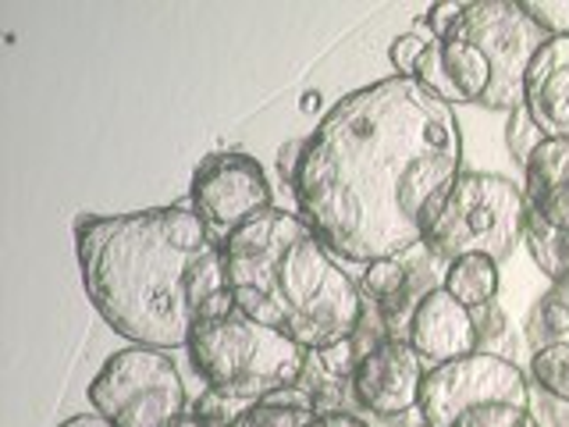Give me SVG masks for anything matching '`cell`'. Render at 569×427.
<instances>
[{
  "instance_id": "6da1fadb",
  "label": "cell",
  "mask_w": 569,
  "mask_h": 427,
  "mask_svg": "<svg viewBox=\"0 0 569 427\" xmlns=\"http://www.w3.org/2000/svg\"><path fill=\"white\" fill-rule=\"evenodd\" d=\"M462 175L456 107L406 76L342 97L302 139L299 218L338 260L402 257L427 239Z\"/></svg>"
},
{
  "instance_id": "7a4b0ae2",
  "label": "cell",
  "mask_w": 569,
  "mask_h": 427,
  "mask_svg": "<svg viewBox=\"0 0 569 427\" xmlns=\"http://www.w3.org/2000/svg\"><path fill=\"white\" fill-rule=\"evenodd\" d=\"M76 254L89 302L132 346L186 349L200 320L236 310L221 239L189 203L86 214Z\"/></svg>"
},
{
  "instance_id": "3957f363",
  "label": "cell",
  "mask_w": 569,
  "mask_h": 427,
  "mask_svg": "<svg viewBox=\"0 0 569 427\" xmlns=\"http://www.w3.org/2000/svg\"><path fill=\"white\" fill-rule=\"evenodd\" d=\"M236 307L257 325L320 352L363 325V296L325 239L289 210H263L221 242Z\"/></svg>"
},
{
  "instance_id": "277c9868",
  "label": "cell",
  "mask_w": 569,
  "mask_h": 427,
  "mask_svg": "<svg viewBox=\"0 0 569 427\" xmlns=\"http://www.w3.org/2000/svg\"><path fill=\"white\" fill-rule=\"evenodd\" d=\"M548 40L523 0H473L445 40H431L413 79L452 107L477 103L512 115L523 107L533 53Z\"/></svg>"
},
{
  "instance_id": "5b68a950",
  "label": "cell",
  "mask_w": 569,
  "mask_h": 427,
  "mask_svg": "<svg viewBox=\"0 0 569 427\" xmlns=\"http://www.w3.org/2000/svg\"><path fill=\"white\" fill-rule=\"evenodd\" d=\"M196 374L231 403H260L271 391L292 388L307 374L310 349L257 325L239 307L224 317L200 320L189 338Z\"/></svg>"
},
{
  "instance_id": "8992f818",
  "label": "cell",
  "mask_w": 569,
  "mask_h": 427,
  "mask_svg": "<svg viewBox=\"0 0 569 427\" xmlns=\"http://www.w3.org/2000/svg\"><path fill=\"white\" fill-rule=\"evenodd\" d=\"M527 196L506 175L462 171L449 192V200L438 210V218L427 231L423 246L445 264L459 257H491L502 264L523 242Z\"/></svg>"
},
{
  "instance_id": "52a82bcc",
  "label": "cell",
  "mask_w": 569,
  "mask_h": 427,
  "mask_svg": "<svg viewBox=\"0 0 569 427\" xmlns=\"http://www.w3.org/2000/svg\"><path fill=\"white\" fill-rule=\"evenodd\" d=\"M89 406L114 427H171L186 414V381L171 352L129 346L103 360L89 385Z\"/></svg>"
},
{
  "instance_id": "ba28073f",
  "label": "cell",
  "mask_w": 569,
  "mask_h": 427,
  "mask_svg": "<svg viewBox=\"0 0 569 427\" xmlns=\"http://www.w3.org/2000/svg\"><path fill=\"white\" fill-rule=\"evenodd\" d=\"M530 406L527 374L509 356L480 349L462 360L427 367L417 414L423 427H456L473 409L488 406Z\"/></svg>"
},
{
  "instance_id": "9c48e42d",
  "label": "cell",
  "mask_w": 569,
  "mask_h": 427,
  "mask_svg": "<svg viewBox=\"0 0 569 427\" xmlns=\"http://www.w3.org/2000/svg\"><path fill=\"white\" fill-rule=\"evenodd\" d=\"M189 207L207 221V228L221 242L236 236L242 225L271 210V182L257 157L228 150L210 153L192 171Z\"/></svg>"
},
{
  "instance_id": "30bf717a",
  "label": "cell",
  "mask_w": 569,
  "mask_h": 427,
  "mask_svg": "<svg viewBox=\"0 0 569 427\" xmlns=\"http://www.w3.org/2000/svg\"><path fill=\"white\" fill-rule=\"evenodd\" d=\"M423 374V360L413 352V346L402 342V338H385L378 349H370L360 360L352 391L370 414L402 417L420 403Z\"/></svg>"
},
{
  "instance_id": "8fae6325",
  "label": "cell",
  "mask_w": 569,
  "mask_h": 427,
  "mask_svg": "<svg viewBox=\"0 0 569 427\" xmlns=\"http://www.w3.org/2000/svg\"><path fill=\"white\" fill-rule=\"evenodd\" d=\"M406 342L423 364L441 367L480 352V331L473 325V310L438 285V289H427L409 310Z\"/></svg>"
},
{
  "instance_id": "7c38bea8",
  "label": "cell",
  "mask_w": 569,
  "mask_h": 427,
  "mask_svg": "<svg viewBox=\"0 0 569 427\" xmlns=\"http://www.w3.org/2000/svg\"><path fill=\"white\" fill-rule=\"evenodd\" d=\"M523 107L545 139H569V40H551L533 53L523 82Z\"/></svg>"
},
{
  "instance_id": "4fadbf2b",
  "label": "cell",
  "mask_w": 569,
  "mask_h": 427,
  "mask_svg": "<svg viewBox=\"0 0 569 427\" xmlns=\"http://www.w3.org/2000/svg\"><path fill=\"white\" fill-rule=\"evenodd\" d=\"M527 207L569 231V139H545L523 165Z\"/></svg>"
},
{
  "instance_id": "5bb4252c",
  "label": "cell",
  "mask_w": 569,
  "mask_h": 427,
  "mask_svg": "<svg viewBox=\"0 0 569 427\" xmlns=\"http://www.w3.org/2000/svg\"><path fill=\"white\" fill-rule=\"evenodd\" d=\"M441 289L470 310L488 307V302H495V296H498V264L480 254L459 257L452 264H445Z\"/></svg>"
},
{
  "instance_id": "9a60e30c",
  "label": "cell",
  "mask_w": 569,
  "mask_h": 427,
  "mask_svg": "<svg viewBox=\"0 0 569 427\" xmlns=\"http://www.w3.org/2000/svg\"><path fill=\"white\" fill-rule=\"evenodd\" d=\"M523 242L530 249L533 264H538L551 281L556 285L569 281V231L566 228H556L551 221H545L538 210L527 207Z\"/></svg>"
},
{
  "instance_id": "2e32d148",
  "label": "cell",
  "mask_w": 569,
  "mask_h": 427,
  "mask_svg": "<svg viewBox=\"0 0 569 427\" xmlns=\"http://www.w3.org/2000/svg\"><path fill=\"white\" fill-rule=\"evenodd\" d=\"M530 381L541 391H548L551 399L569 403V342H551L533 349L530 356Z\"/></svg>"
},
{
  "instance_id": "e0dca14e",
  "label": "cell",
  "mask_w": 569,
  "mask_h": 427,
  "mask_svg": "<svg viewBox=\"0 0 569 427\" xmlns=\"http://www.w3.org/2000/svg\"><path fill=\"white\" fill-rule=\"evenodd\" d=\"M360 289L370 292L378 302L399 299V292L406 289V267L399 264V257H391V260H373V264H367Z\"/></svg>"
},
{
  "instance_id": "ac0fdd59",
  "label": "cell",
  "mask_w": 569,
  "mask_h": 427,
  "mask_svg": "<svg viewBox=\"0 0 569 427\" xmlns=\"http://www.w3.org/2000/svg\"><path fill=\"white\" fill-rule=\"evenodd\" d=\"M541 142H545V136H541L538 125H533L530 111H527V107H516V111L509 115V125H506V147H509V153L520 160V165H527L530 153L538 150Z\"/></svg>"
},
{
  "instance_id": "d6986e66",
  "label": "cell",
  "mask_w": 569,
  "mask_h": 427,
  "mask_svg": "<svg viewBox=\"0 0 569 427\" xmlns=\"http://www.w3.org/2000/svg\"><path fill=\"white\" fill-rule=\"evenodd\" d=\"M533 317L541 320V346H551V342H562V335H569V302L559 296V292H548L541 296L538 310H533ZM533 331V335H538Z\"/></svg>"
},
{
  "instance_id": "ffe728a7",
  "label": "cell",
  "mask_w": 569,
  "mask_h": 427,
  "mask_svg": "<svg viewBox=\"0 0 569 427\" xmlns=\"http://www.w3.org/2000/svg\"><path fill=\"white\" fill-rule=\"evenodd\" d=\"M360 360H363V352H360V346H356V338H342V342H335V346L317 352L320 370L331 374V378H356Z\"/></svg>"
},
{
  "instance_id": "44dd1931",
  "label": "cell",
  "mask_w": 569,
  "mask_h": 427,
  "mask_svg": "<svg viewBox=\"0 0 569 427\" xmlns=\"http://www.w3.org/2000/svg\"><path fill=\"white\" fill-rule=\"evenodd\" d=\"M427 47H431V40H423L420 32H402V36H396V40H391L388 61L399 68V76L413 79L420 61H423V53H427Z\"/></svg>"
},
{
  "instance_id": "7402d4cb",
  "label": "cell",
  "mask_w": 569,
  "mask_h": 427,
  "mask_svg": "<svg viewBox=\"0 0 569 427\" xmlns=\"http://www.w3.org/2000/svg\"><path fill=\"white\" fill-rule=\"evenodd\" d=\"M523 8L548 36L569 40V0H523Z\"/></svg>"
},
{
  "instance_id": "603a6c76",
  "label": "cell",
  "mask_w": 569,
  "mask_h": 427,
  "mask_svg": "<svg viewBox=\"0 0 569 427\" xmlns=\"http://www.w3.org/2000/svg\"><path fill=\"white\" fill-rule=\"evenodd\" d=\"M462 11H467V4H459V0H438V4L427 8L423 26H427V32H431V40H445V36L459 26Z\"/></svg>"
},
{
  "instance_id": "cb8c5ba5",
  "label": "cell",
  "mask_w": 569,
  "mask_h": 427,
  "mask_svg": "<svg viewBox=\"0 0 569 427\" xmlns=\"http://www.w3.org/2000/svg\"><path fill=\"white\" fill-rule=\"evenodd\" d=\"M473 325L480 331V342H485V338H498L506 331V314L498 310V302H488V307L473 310Z\"/></svg>"
},
{
  "instance_id": "d4e9b609",
  "label": "cell",
  "mask_w": 569,
  "mask_h": 427,
  "mask_svg": "<svg viewBox=\"0 0 569 427\" xmlns=\"http://www.w3.org/2000/svg\"><path fill=\"white\" fill-rule=\"evenodd\" d=\"M299 157H302V139H292V142H284V147L278 150V171L284 182L292 186V178L299 171Z\"/></svg>"
},
{
  "instance_id": "484cf974",
  "label": "cell",
  "mask_w": 569,
  "mask_h": 427,
  "mask_svg": "<svg viewBox=\"0 0 569 427\" xmlns=\"http://www.w3.org/2000/svg\"><path fill=\"white\" fill-rule=\"evenodd\" d=\"M307 427H370V424L346 414V409H335V414H317Z\"/></svg>"
},
{
  "instance_id": "4316f807",
  "label": "cell",
  "mask_w": 569,
  "mask_h": 427,
  "mask_svg": "<svg viewBox=\"0 0 569 427\" xmlns=\"http://www.w3.org/2000/svg\"><path fill=\"white\" fill-rule=\"evenodd\" d=\"M58 427H114V424L107 417H100V414H76V417L61 420Z\"/></svg>"
},
{
  "instance_id": "83f0119b",
  "label": "cell",
  "mask_w": 569,
  "mask_h": 427,
  "mask_svg": "<svg viewBox=\"0 0 569 427\" xmlns=\"http://www.w3.org/2000/svg\"><path fill=\"white\" fill-rule=\"evenodd\" d=\"M171 427H228V424H218V420H207L200 414H182Z\"/></svg>"
},
{
  "instance_id": "f1b7e54d",
  "label": "cell",
  "mask_w": 569,
  "mask_h": 427,
  "mask_svg": "<svg viewBox=\"0 0 569 427\" xmlns=\"http://www.w3.org/2000/svg\"><path fill=\"white\" fill-rule=\"evenodd\" d=\"M317 107H320V93H317V89H310V93H302V97H299V111H302V115H313Z\"/></svg>"
},
{
  "instance_id": "f546056e",
  "label": "cell",
  "mask_w": 569,
  "mask_h": 427,
  "mask_svg": "<svg viewBox=\"0 0 569 427\" xmlns=\"http://www.w3.org/2000/svg\"><path fill=\"white\" fill-rule=\"evenodd\" d=\"M523 427H541V424H538V417H530V420H527Z\"/></svg>"
}]
</instances>
